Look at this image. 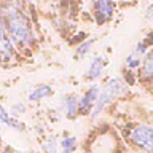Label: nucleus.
<instances>
[{"label": "nucleus", "mask_w": 153, "mask_h": 153, "mask_svg": "<svg viewBox=\"0 0 153 153\" xmlns=\"http://www.w3.org/2000/svg\"><path fill=\"white\" fill-rule=\"evenodd\" d=\"M0 21L5 24L7 32L14 48L29 50L35 43V29L30 19L26 2L22 0H5L0 3Z\"/></svg>", "instance_id": "f257e3e1"}, {"label": "nucleus", "mask_w": 153, "mask_h": 153, "mask_svg": "<svg viewBox=\"0 0 153 153\" xmlns=\"http://www.w3.org/2000/svg\"><path fill=\"white\" fill-rule=\"evenodd\" d=\"M129 88H131V86L124 81V78L121 75L108 78L102 86H100L97 100H96V105H94L93 112H91V117L93 118L100 117L115 100L124 97V96L129 93Z\"/></svg>", "instance_id": "f03ea898"}, {"label": "nucleus", "mask_w": 153, "mask_h": 153, "mask_svg": "<svg viewBox=\"0 0 153 153\" xmlns=\"http://www.w3.org/2000/svg\"><path fill=\"white\" fill-rule=\"evenodd\" d=\"M124 139L137 153H153V124L131 123L123 129Z\"/></svg>", "instance_id": "7ed1b4c3"}, {"label": "nucleus", "mask_w": 153, "mask_h": 153, "mask_svg": "<svg viewBox=\"0 0 153 153\" xmlns=\"http://www.w3.org/2000/svg\"><path fill=\"white\" fill-rule=\"evenodd\" d=\"M89 7L94 21L99 26H102V24H107L113 19L117 3H115V0H89Z\"/></svg>", "instance_id": "20e7f679"}, {"label": "nucleus", "mask_w": 153, "mask_h": 153, "mask_svg": "<svg viewBox=\"0 0 153 153\" xmlns=\"http://www.w3.org/2000/svg\"><path fill=\"white\" fill-rule=\"evenodd\" d=\"M136 81L142 85L145 89L153 86V48L148 50V53L143 57L140 67L136 72Z\"/></svg>", "instance_id": "39448f33"}, {"label": "nucleus", "mask_w": 153, "mask_h": 153, "mask_svg": "<svg viewBox=\"0 0 153 153\" xmlns=\"http://www.w3.org/2000/svg\"><path fill=\"white\" fill-rule=\"evenodd\" d=\"M99 91H100L99 85H91L89 88L80 96L78 97V115H81V117L91 115V112H93V108L96 105V100H97Z\"/></svg>", "instance_id": "423d86ee"}, {"label": "nucleus", "mask_w": 153, "mask_h": 153, "mask_svg": "<svg viewBox=\"0 0 153 153\" xmlns=\"http://www.w3.org/2000/svg\"><path fill=\"white\" fill-rule=\"evenodd\" d=\"M107 64H108V61H107L105 56H102V54L94 56L93 59H91L86 72H85V80L86 81H93V83L97 81V80H100L104 76V74H105Z\"/></svg>", "instance_id": "0eeeda50"}, {"label": "nucleus", "mask_w": 153, "mask_h": 153, "mask_svg": "<svg viewBox=\"0 0 153 153\" xmlns=\"http://www.w3.org/2000/svg\"><path fill=\"white\" fill-rule=\"evenodd\" d=\"M14 48L11 38H10L7 27L5 24L0 21V64H5V62H10L14 57Z\"/></svg>", "instance_id": "6e6552de"}, {"label": "nucleus", "mask_w": 153, "mask_h": 153, "mask_svg": "<svg viewBox=\"0 0 153 153\" xmlns=\"http://www.w3.org/2000/svg\"><path fill=\"white\" fill-rule=\"evenodd\" d=\"M61 105L65 118L74 120L78 117V97H76V94H65Z\"/></svg>", "instance_id": "1a4fd4ad"}, {"label": "nucleus", "mask_w": 153, "mask_h": 153, "mask_svg": "<svg viewBox=\"0 0 153 153\" xmlns=\"http://www.w3.org/2000/svg\"><path fill=\"white\" fill-rule=\"evenodd\" d=\"M0 123L7 124L8 128H11V129H14V131H18V132H22L24 129H26V124H24L22 121H19L14 115L8 113L3 105H0Z\"/></svg>", "instance_id": "9d476101"}, {"label": "nucleus", "mask_w": 153, "mask_h": 153, "mask_svg": "<svg viewBox=\"0 0 153 153\" xmlns=\"http://www.w3.org/2000/svg\"><path fill=\"white\" fill-rule=\"evenodd\" d=\"M50 96H53V88L50 85H38L29 93V100L30 102H38V100L48 99Z\"/></svg>", "instance_id": "9b49d317"}, {"label": "nucleus", "mask_w": 153, "mask_h": 153, "mask_svg": "<svg viewBox=\"0 0 153 153\" xmlns=\"http://www.w3.org/2000/svg\"><path fill=\"white\" fill-rule=\"evenodd\" d=\"M78 148V140L75 136L64 134V137L59 140V153H75Z\"/></svg>", "instance_id": "f8f14e48"}, {"label": "nucleus", "mask_w": 153, "mask_h": 153, "mask_svg": "<svg viewBox=\"0 0 153 153\" xmlns=\"http://www.w3.org/2000/svg\"><path fill=\"white\" fill-rule=\"evenodd\" d=\"M96 43V38H88V40L81 42L78 46L75 48V59H83L91 53V48Z\"/></svg>", "instance_id": "ddd939ff"}, {"label": "nucleus", "mask_w": 153, "mask_h": 153, "mask_svg": "<svg viewBox=\"0 0 153 153\" xmlns=\"http://www.w3.org/2000/svg\"><path fill=\"white\" fill-rule=\"evenodd\" d=\"M43 152L45 153H59V142L54 136H50L43 143Z\"/></svg>", "instance_id": "4468645a"}, {"label": "nucleus", "mask_w": 153, "mask_h": 153, "mask_svg": "<svg viewBox=\"0 0 153 153\" xmlns=\"http://www.w3.org/2000/svg\"><path fill=\"white\" fill-rule=\"evenodd\" d=\"M26 110H27V107H26L24 104H21V102H18V104L13 105V115H14V117H16L19 112L22 113V112H26Z\"/></svg>", "instance_id": "2eb2a0df"}, {"label": "nucleus", "mask_w": 153, "mask_h": 153, "mask_svg": "<svg viewBox=\"0 0 153 153\" xmlns=\"http://www.w3.org/2000/svg\"><path fill=\"white\" fill-rule=\"evenodd\" d=\"M145 18L147 19H150V21H153V2L147 7V10H145Z\"/></svg>", "instance_id": "dca6fc26"}, {"label": "nucleus", "mask_w": 153, "mask_h": 153, "mask_svg": "<svg viewBox=\"0 0 153 153\" xmlns=\"http://www.w3.org/2000/svg\"><path fill=\"white\" fill-rule=\"evenodd\" d=\"M0 153H2V139H0Z\"/></svg>", "instance_id": "f3484780"}, {"label": "nucleus", "mask_w": 153, "mask_h": 153, "mask_svg": "<svg viewBox=\"0 0 153 153\" xmlns=\"http://www.w3.org/2000/svg\"><path fill=\"white\" fill-rule=\"evenodd\" d=\"M22 2H26V3H27V2H32V0H22Z\"/></svg>", "instance_id": "a211bd4d"}, {"label": "nucleus", "mask_w": 153, "mask_h": 153, "mask_svg": "<svg viewBox=\"0 0 153 153\" xmlns=\"http://www.w3.org/2000/svg\"><path fill=\"white\" fill-rule=\"evenodd\" d=\"M148 89H150V91H152V94H153V86H152V88H148Z\"/></svg>", "instance_id": "6ab92c4d"}, {"label": "nucleus", "mask_w": 153, "mask_h": 153, "mask_svg": "<svg viewBox=\"0 0 153 153\" xmlns=\"http://www.w3.org/2000/svg\"><path fill=\"white\" fill-rule=\"evenodd\" d=\"M2 2H5V0H0V3H2Z\"/></svg>", "instance_id": "aec40b11"}]
</instances>
